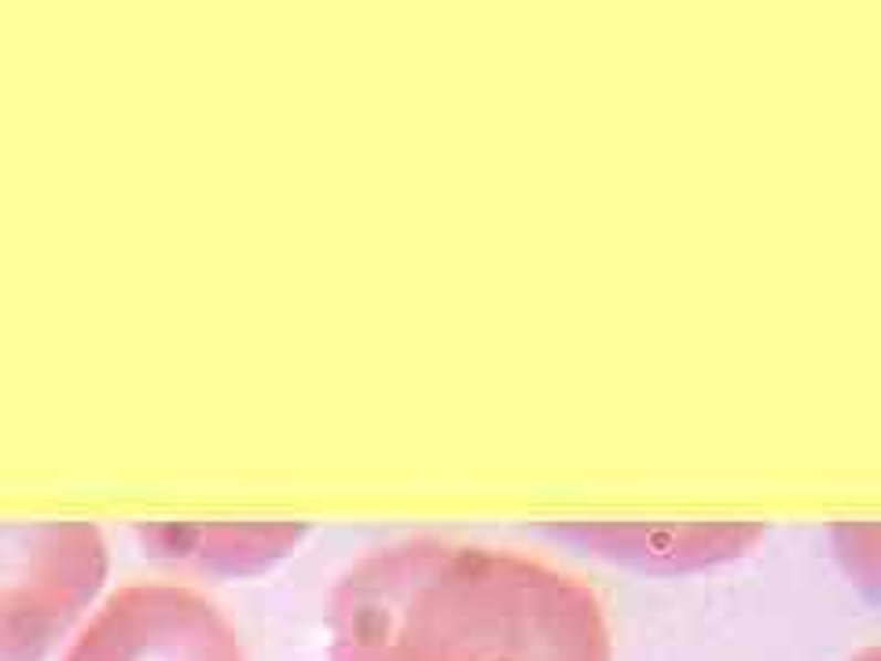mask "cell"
Segmentation results:
<instances>
[{
  "mask_svg": "<svg viewBox=\"0 0 881 661\" xmlns=\"http://www.w3.org/2000/svg\"><path fill=\"white\" fill-rule=\"evenodd\" d=\"M761 529L742 526H569L558 537L585 541L591 548L621 558H686V563H709V558L738 552Z\"/></svg>",
  "mask_w": 881,
  "mask_h": 661,
  "instance_id": "obj_4",
  "label": "cell"
},
{
  "mask_svg": "<svg viewBox=\"0 0 881 661\" xmlns=\"http://www.w3.org/2000/svg\"><path fill=\"white\" fill-rule=\"evenodd\" d=\"M147 541L158 544V552L169 558H185L199 566H224L243 569L247 563H261L269 555H280L291 541H297V529L287 526H151L144 533Z\"/></svg>",
  "mask_w": 881,
  "mask_h": 661,
  "instance_id": "obj_5",
  "label": "cell"
},
{
  "mask_svg": "<svg viewBox=\"0 0 881 661\" xmlns=\"http://www.w3.org/2000/svg\"><path fill=\"white\" fill-rule=\"evenodd\" d=\"M60 661H243V647L196 588L144 580L111 591Z\"/></svg>",
  "mask_w": 881,
  "mask_h": 661,
  "instance_id": "obj_3",
  "label": "cell"
},
{
  "mask_svg": "<svg viewBox=\"0 0 881 661\" xmlns=\"http://www.w3.org/2000/svg\"><path fill=\"white\" fill-rule=\"evenodd\" d=\"M107 580L96 522H0V661H41Z\"/></svg>",
  "mask_w": 881,
  "mask_h": 661,
  "instance_id": "obj_2",
  "label": "cell"
},
{
  "mask_svg": "<svg viewBox=\"0 0 881 661\" xmlns=\"http://www.w3.org/2000/svg\"><path fill=\"white\" fill-rule=\"evenodd\" d=\"M335 661H606L585 580L514 552L408 537L342 574Z\"/></svg>",
  "mask_w": 881,
  "mask_h": 661,
  "instance_id": "obj_1",
  "label": "cell"
}]
</instances>
